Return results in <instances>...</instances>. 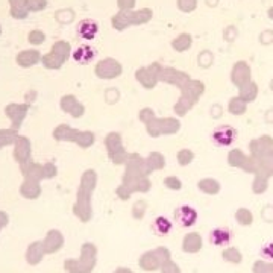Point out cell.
Returning <instances> with one entry per match:
<instances>
[{"label":"cell","mask_w":273,"mask_h":273,"mask_svg":"<svg viewBox=\"0 0 273 273\" xmlns=\"http://www.w3.org/2000/svg\"><path fill=\"white\" fill-rule=\"evenodd\" d=\"M97 263V248L93 243H84L79 260L65 261V270L69 273H91Z\"/></svg>","instance_id":"6da1fadb"},{"label":"cell","mask_w":273,"mask_h":273,"mask_svg":"<svg viewBox=\"0 0 273 273\" xmlns=\"http://www.w3.org/2000/svg\"><path fill=\"white\" fill-rule=\"evenodd\" d=\"M168 260H172L170 251L167 248L161 246V248H156L153 251L144 252L138 260V266L144 272H155V270H161L164 263H167Z\"/></svg>","instance_id":"7a4b0ae2"},{"label":"cell","mask_w":273,"mask_h":273,"mask_svg":"<svg viewBox=\"0 0 273 273\" xmlns=\"http://www.w3.org/2000/svg\"><path fill=\"white\" fill-rule=\"evenodd\" d=\"M91 193L93 190L81 187L78 191V202L75 205V214L82 220V222H88L93 216L91 211Z\"/></svg>","instance_id":"3957f363"},{"label":"cell","mask_w":273,"mask_h":273,"mask_svg":"<svg viewBox=\"0 0 273 273\" xmlns=\"http://www.w3.org/2000/svg\"><path fill=\"white\" fill-rule=\"evenodd\" d=\"M237 135H238V132L235 128H232L229 125H222V126H217L211 132V141L219 147H228L237 140Z\"/></svg>","instance_id":"277c9868"},{"label":"cell","mask_w":273,"mask_h":273,"mask_svg":"<svg viewBox=\"0 0 273 273\" xmlns=\"http://www.w3.org/2000/svg\"><path fill=\"white\" fill-rule=\"evenodd\" d=\"M199 219V214L196 211V208L190 207V205H181L175 210V222L181 226V228H191L196 225Z\"/></svg>","instance_id":"5b68a950"},{"label":"cell","mask_w":273,"mask_h":273,"mask_svg":"<svg viewBox=\"0 0 273 273\" xmlns=\"http://www.w3.org/2000/svg\"><path fill=\"white\" fill-rule=\"evenodd\" d=\"M249 152L254 158H261L273 152V138L270 135H263L252 140L249 143Z\"/></svg>","instance_id":"8992f818"},{"label":"cell","mask_w":273,"mask_h":273,"mask_svg":"<svg viewBox=\"0 0 273 273\" xmlns=\"http://www.w3.org/2000/svg\"><path fill=\"white\" fill-rule=\"evenodd\" d=\"M96 73L99 75V78L102 79H113V78H117L120 73H122V67L117 61L114 59H105L102 61L97 69H96Z\"/></svg>","instance_id":"52a82bcc"},{"label":"cell","mask_w":273,"mask_h":273,"mask_svg":"<svg viewBox=\"0 0 273 273\" xmlns=\"http://www.w3.org/2000/svg\"><path fill=\"white\" fill-rule=\"evenodd\" d=\"M41 243H43L44 254H53V252H58L62 248L64 237H62V234L59 231L52 229V231H49V234L46 235V238Z\"/></svg>","instance_id":"ba28073f"},{"label":"cell","mask_w":273,"mask_h":273,"mask_svg":"<svg viewBox=\"0 0 273 273\" xmlns=\"http://www.w3.org/2000/svg\"><path fill=\"white\" fill-rule=\"evenodd\" d=\"M232 84L237 85L238 88L246 85L248 82H251V69L246 62H237L232 69Z\"/></svg>","instance_id":"9c48e42d"},{"label":"cell","mask_w":273,"mask_h":273,"mask_svg":"<svg viewBox=\"0 0 273 273\" xmlns=\"http://www.w3.org/2000/svg\"><path fill=\"white\" fill-rule=\"evenodd\" d=\"M234 238V234L228 228H216L210 232V243L214 246H228Z\"/></svg>","instance_id":"30bf717a"},{"label":"cell","mask_w":273,"mask_h":273,"mask_svg":"<svg viewBox=\"0 0 273 273\" xmlns=\"http://www.w3.org/2000/svg\"><path fill=\"white\" fill-rule=\"evenodd\" d=\"M96 55H97V52H96L94 47H91V46H88V44H82V46H79V47L75 49V52H73V59H75L78 64L85 65V64H90V62L96 58Z\"/></svg>","instance_id":"8fae6325"},{"label":"cell","mask_w":273,"mask_h":273,"mask_svg":"<svg viewBox=\"0 0 273 273\" xmlns=\"http://www.w3.org/2000/svg\"><path fill=\"white\" fill-rule=\"evenodd\" d=\"M150 229H152V232H153L155 235H158V237H167V235L172 232V229H173V223L170 222L168 217H165V216H158V217L152 222Z\"/></svg>","instance_id":"7c38bea8"},{"label":"cell","mask_w":273,"mask_h":273,"mask_svg":"<svg viewBox=\"0 0 273 273\" xmlns=\"http://www.w3.org/2000/svg\"><path fill=\"white\" fill-rule=\"evenodd\" d=\"M202 237L197 232H190L182 240V251L185 254H197L202 249Z\"/></svg>","instance_id":"4fadbf2b"},{"label":"cell","mask_w":273,"mask_h":273,"mask_svg":"<svg viewBox=\"0 0 273 273\" xmlns=\"http://www.w3.org/2000/svg\"><path fill=\"white\" fill-rule=\"evenodd\" d=\"M76 32L84 40H93L97 35V32H99V24L94 20H82L78 24Z\"/></svg>","instance_id":"5bb4252c"},{"label":"cell","mask_w":273,"mask_h":273,"mask_svg":"<svg viewBox=\"0 0 273 273\" xmlns=\"http://www.w3.org/2000/svg\"><path fill=\"white\" fill-rule=\"evenodd\" d=\"M181 129V122L175 117L159 119V134L161 135H173Z\"/></svg>","instance_id":"9a60e30c"},{"label":"cell","mask_w":273,"mask_h":273,"mask_svg":"<svg viewBox=\"0 0 273 273\" xmlns=\"http://www.w3.org/2000/svg\"><path fill=\"white\" fill-rule=\"evenodd\" d=\"M44 255V249H43V243L41 242H33L32 245H29L27 252H26V260L29 264L35 266L43 260Z\"/></svg>","instance_id":"2e32d148"},{"label":"cell","mask_w":273,"mask_h":273,"mask_svg":"<svg viewBox=\"0 0 273 273\" xmlns=\"http://www.w3.org/2000/svg\"><path fill=\"white\" fill-rule=\"evenodd\" d=\"M197 188L205 193V194H210V196H214V194H219L220 193V182L214 178H203L197 182Z\"/></svg>","instance_id":"e0dca14e"},{"label":"cell","mask_w":273,"mask_h":273,"mask_svg":"<svg viewBox=\"0 0 273 273\" xmlns=\"http://www.w3.org/2000/svg\"><path fill=\"white\" fill-rule=\"evenodd\" d=\"M62 108L67 111V113H70L73 117H81L82 114H84V105L82 104H79L73 96H69V97H64L62 99Z\"/></svg>","instance_id":"ac0fdd59"},{"label":"cell","mask_w":273,"mask_h":273,"mask_svg":"<svg viewBox=\"0 0 273 273\" xmlns=\"http://www.w3.org/2000/svg\"><path fill=\"white\" fill-rule=\"evenodd\" d=\"M144 161H146V167H147L149 173H152L155 170H161V168L165 167V158L159 152L149 153V156L144 158Z\"/></svg>","instance_id":"d6986e66"},{"label":"cell","mask_w":273,"mask_h":273,"mask_svg":"<svg viewBox=\"0 0 273 273\" xmlns=\"http://www.w3.org/2000/svg\"><path fill=\"white\" fill-rule=\"evenodd\" d=\"M249 159V155H246L243 150L240 149H232L229 153H228V164L231 167H237V168H243L245 164L248 162Z\"/></svg>","instance_id":"ffe728a7"},{"label":"cell","mask_w":273,"mask_h":273,"mask_svg":"<svg viewBox=\"0 0 273 273\" xmlns=\"http://www.w3.org/2000/svg\"><path fill=\"white\" fill-rule=\"evenodd\" d=\"M258 96V85L255 82H248L246 85L240 87V93L238 97H242L246 104H252Z\"/></svg>","instance_id":"44dd1931"},{"label":"cell","mask_w":273,"mask_h":273,"mask_svg":"<svg viewBox=\"0 0 273 273\" xmlns=\"http://www.w3.org/2000/svg\"><path fill=\"white\" fill-rule=\"evenodd\" d=\"M258 162V173L266 175L267 178L273 176V152L261 156V158H255Z\"/></svg>","instance_id":"7402d4cb"},{"label":"cell","mask_w":273,"mask_h":273,"mask_svg":"<svg viewBox=\"0 0 273 273\" xmlns=\"http://www.w3.org/2000/svg\"><path fill=\"white\" fill-rule=\"evenodd\" d=\"M269 179L266 175L263 173H255V178H254V182H252V191L255 194H263L267 191L269 188Z\"/></svg>","instance_id":"603a6c76"},{"label":"cell","mask_w":273,"mask_h":273,"mask_svg":"<svg viewBox=\"0 0 273 273\" xmlns=\"http://www.w3.org/2000/svg\"><path fill=\"white\" fill-rule=\"evenodd\" d=\"M248 110V104L242 99V97H232L228 104V111L232 116H243Z\"/></svg>","instance_id":"cb8c5ba5"},{"label":"cell","mask_w":273,"mask_h":273,"mask_svg":"<svg viewBox=\"0 0 273 273\" xmlns=\"http://www.w3.org/2000/svg\"><path fill=\"white\" fill-rule=\"evenodd\" d=\"M70 140L76 141V143H78V144H81L82 147H88V146H91V144L94 143L96 136H94V134H93V132H88V131H85V132L72 131Z\"/></svg>","instance_id":"d4e9b609"},{"label":"cell","mask_w":273,"mask_h":273,"mask_svg":"<svg viewBox=\"0 0 273 273\" xmlns=\"http://www.w3.org/2000/svg\"><path fill=\"white\" fill-rule=\"evenodd\" d=\"M108 156H110V159H111L113 164L120 165V164H126L129 153H128V152L125 150V147L122 146V147H119V149L110 150V152H108Z\"/></svg>","instance_id":"484cf974"},{"label":"cell","mask_w":273,"mask_h":273,"mask_svg":"<svg viewBox=\"0 0 273 273\" xmlns=\"http://www.w3.org/2000/svg\"><path fill=\"white\" fill-rule=\"evenodd\" d=\"M21 194L27 199H35L40 194V187L35 181H26L21 187Z\"/></svg>","instance_id":"4316f807"},{"label":"cell","mask_w":273,"mask_h":273,"mask_svg":"<svg viewBox=\"0 0 273 273\" xmlns=\"http://www.w3.org/2000/svg\"><path fill=\"white\" fill-rule=\"evenodd\" d=\"M222 257H223V260H225V261L232 263V264H240V263H242V260H243L242 252H240L237 248H234V246L226 248V249L223 251Z\"/></svg>","instance_id":"83f0119b"},{"label":"cell","mask_w":273,"mask_h":273,"mask_svg":"<svg viewBox=\"0 0 273 273\" xmlns=\"http://www.w3.org/2000/svg\"><path fill=\"white\" fill-rule=\"evenodd\" d=\"M235 220H237L238 225H242V226H249V225H252V222H254V214H252V211H249L248 208H240V210H237V213H235Z\"/></svg>","instance_id":"f1b7e54d"},{"label":"cell","mask_w":273,"mask_h":273,"mask_svg":"<svg viewBox=\"0 0 273 273\" xmlns=\"http://www.w3.org/2000/svg\"><path fill=\"white\" fill-rule=\"evenodd\" d=\"M176 159H178V164L181 167H185V165H188L194 161V152L190 150V149H181L176 155Z\"/></svg>","instance_id":"f546056e"},{"label":"cell","mask_w":273,"mask_h":273,"mask_svg":"<svg viewBox=\"0 0 273 273\" xmlns=\"http://www.w3.org/2000/svg\"><path fill=\"white\" fill-rule=\"evenodd\" d=\"M105 146L110 150H114V149H119L123 146V141H122V135L119 132H110L107 138H105Z\"/></svg>","instance_id":"4dcf8cb0"},{"label":"cell","mask_w":273,"mask_h":273,"mask_svg":"<svg viewBox=\"0 0 273 273\" xmlns=\"http://www.w3.org/2000/svg\"><path fill=\"white\" fill-rule=\"evenodd\" d=\"M254 273H273V263L266 261V260H260L254 264L252 267Z\"/></svg>","instance_id":"1f68e13d"},{"label":"cell","mask_w":273,"mask_h":273,"mask_svg":"<svg viewBox=\"0 0 273 273\" xmlns=\"http://www.w3.org/2000/svg\"><path fill=\"white\" fill-rule=\"evenodd\" d=\"M146 210H147V203L144 200H136L132 207V217L135 220H141L146 214Z\"/></svg>","instance_id":"d6a6232c"},{"label":"cell","mask_w":273,"mask_h":273,"mask_svg":"<svg viewBox=\"0 0 273 273\" xmlns=\"http://www.w3.org/2000/svg\"><path fill=\"white\" fill-rule=\"evenodd\" d=\"M162 184L168 188V190H173V191H179L182 188V181L176 176H167L164 178Z\"/></svg>","instance_id":"836d02e7"},{"label":"cell","mask_w":273,"mask_h":273,"mask_svg":"<svg viewBox=\"0 0 273 273\" xmlns=\"http://www.w3.org/2000/svg\"><path fill=\"white\" fill-rule=\"evenodd\" d=\"M146 131H147V134L152 136V138H156V136L161 135L159 134V119L155 117L149 123H146Z\"/></svg>","instance_id":"e575fe53"},{"label":"cell","mask_w":273,"mask_h":273,"mask_svg":"<svg viewBox=\"0 0 273 273\" xmlns=\"http://www.w3.org/2000/svg\"><path fill=\"white\" fill-rule=\"evenodd\" d=\"M156 116H155V111L152 110V108H143V110H140V113H138V119L146 125V123H149L152 119H155Z\"/></svg>","instance_id":"d590c367"},{"label":"cell","mask_w":273,"mask_h":273,"mask_svg":"<svg viewBox=\"0 0 273 273\" xmlns=\"http://www.w3.org/2000/svg\"><path fill=\"white\" fill-rule=\"evenodd\" d=\"M116 194H117L122 200H128V199L132 196V191H131L125 184H122V185H119V187L116 188Z\"/></svg>","instance_id":"8d00e7d4"},{"label":"cell","mask_w":273,"mask_h":273,"mask_svg":"<svg viewBox=\"0 0 273 273\" xmlns=\"http://www.w3.org/2000/svg\"><path fill=\"white\" fill-rule=\"evenodd\" d=\"M261 257L266 260V261H273V242L272 243H267L263 246V249L260 251Z\"/></svg>","instance_id":"74e56055"},{"label":"cell","mask_w":273,"mask_h":273,"mask_svg":"<svg viewBox=\"0 0 273 273\" xmlns=\"http://www.w3.org/2000/svg\"><path fill=\"white\" fill-rule=\"evenodd\" d=\"M161 273H181V269L176 263H173L172 260H168L167 263H164V266L161 267Z\"/></svg>","instance_id":"f35d334b"},{"label":"cell","mask_w":273,"mask_h":273,"mask_svg":"<svg viewBox=\"0 0 273 273\" xmlns=\"http://www.w3.org/2000/svg\"><path fill=\"white\" fill-rule=\"evenodd\" d=\"M8 223V216L5 213H0V229Z\"/></svg>","instance_id":"ab89813d"},{"label":"cell","mask_w":273,"mask_h":273,"mask_svg":"<svg viewBox=\"0 0 273 273\" xmlns=\"http://www.w3.org/2000/svg\"><path fill=\"white\" fill-rule=\"evenodd\" d=\"M113 273H134V270L129 269V267H119V269H116Z\"/></svg>","instance_id":"60d3db41"},{"label":"cell","mask_w":273,"mask_h":273,"mask_svg":"<svg viewBox=\"0 0 273 273\" xmlns=\"http://www.w3.org/2000/svg\"><path fill=\"white\" fill-rule=\"evenodd\" d=\"M269 15H270V18H273V8L269 11Z\"/></svg>","instance_id":"b9f144b4"}]
</instances>
